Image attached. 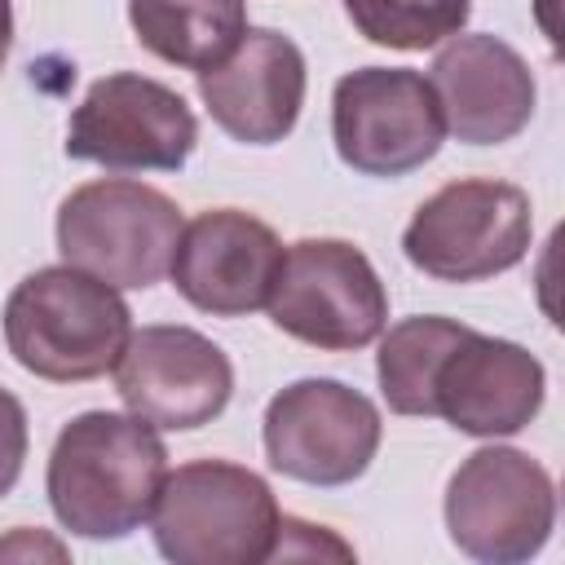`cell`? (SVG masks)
<instances>
[{"instance_id": "1", "label": "cell", "mask_w": 565, "mask_h": 565, "mask_svg": "<svg viewBox=\"0 0 565 565\" xmlns=\"http://www.w3.org/2000/svg\"><path fill=\"white\" fill-rule=\"evenodd\" d=\"M168 477V446L154 424L119 411L75 415L49 455V508L79 539H128L154 512Z\"/></svg>"}, {"instance_id": "16", "label": "cell", "mask_w": 565, "mask_h": 565, "mask_svg": "<svg viewBox=\"0 0 565 565\" xmlns=\"http://www.w3.org/2000/svg\"><path fill=\"white\" fill-rule=\"evenodd\" d=\"M141 49L181 71L221 66L247 35V0H128Z\"/></svg>"}, {"instance_id": "14", "label": "cell", "mask_w": 565, "mask_h": 565, "mask_svg": "<svg viewBox=\"0 0 565 565\" xmlns=\"http://www.w3.org/2000/svg\"><path fill=\"white\" fill-rule=\"evenodd\" d=\"M305 84L309 75L300 44L274 26H247L221 66L199 71V97L212 124L243 146L282 141L300 119Z\"/></svg>"}, {"instance_id": "7", "label": "cell", "mask_w": 565, "mask_h": 565, "mask_svg": "<svg viewBox=\"0 0 565 565\" xmlns=\"http://www.w3.org/2000/svg\"><path fill=\"white\" fill-rule=\"evenodd\" d=\"M269 322L322 353H353L388 327V291L362 247L344 238H300L282 252L269 291Z\"/></svg>"}, {"instance_id": "8", "label": "cell", "mask_w": 565, "mask_h": 565, "mask_svg": "<svg viewBox=\"0 0 565 565\" xmlns=\"http://www.w3.org/2000/svg\"><path fill=\"white\" fill-rule=\"evenodd\" d=\"M335 154L362 177H406L446 141V115L428 75L411 66H362L331 93Z\"/></svg>"}, {"instance_id": "18", "label": "cell", "mask_w": 565, "mask_h": 565, "mask_svg": "<svg viewBox=\"0 0 565 565\" xmlns=\"http://www.w3.org/2000/svg\"><path fill=\"white\" fill-rule=\"evenodd\" d=\"M358 35L384 49L419 53L463 31L472 0H344Z\"/></svg>"}, {"instance_id": "15", "label": "cell", "mask_w": 565, "mask_h": 565, "mask_svg": "<svg viewBox=\"0 0 565 565\" xmlns=\"http://www.w3.org/2000/svg\"><path fill=\"white\" fill-rule=\"evenodd\" d=\"M428 84L441 102L446 132L463 146L512 141L539 102L530 62L499 35H450L428 66Z\"/></svg>"}, {"instance_id": "9", "label": "cell", "mask_w": 565, "mask_h": 565, "mask_svg": "<svg viewBox=\"0 0 565 565\" xmlns=\"http://www.w3.org/2000/svg\"><path fill=\"white\" fill-rule=\"evenodd\" d=\"M260 437L274 472L335 490L371 468L384 424L366 393L327 375H305L269 397Z\"/></svg>"}, {"instance_id": "4", "label": "cell", "mask_w": 565, "mask_h": 565, "mask_svg": "<svg viewBox=\"0 0 565 565\" xmlns=\"http://www.w3.org/2000/svg\"><path fill=\"white\" fill-rule=\"evenodd\" d=\"M181 234V207L128 177L75 185L57 207V252L66 265L110 287H154Z\"/></svg>"}, {"instance_id": "5", "label": "cell", "mask_w": 565, "mask_h": 565, "mask_svg": "<svg viewBox=\"0 0 565 565\" xmlns=\"http://www.w3.org/2000/svg\"><path fill=\"white\" fill-rule=\"evenodd\" d=\"M534 238L530 194L512 181L463 177L424 199L402 234L406 260L437 282H481L525 260Z\"/></svg>"}, {"instance_id": "17", "label": "cell", "mask_w": 565, "mask_h": 565, "mask_svg": "<svg viewBox=\"0 0 565 565\" xmlns=\"http://www.w3.org/2000/svg\"><path fill=\"white\" fill-rule=\"evenodd\" d=\"M463 322L455 318H437V313H419V318H402L397 327L380 331V353H375V375H380V393L388 402L393 415H415L428 419V380L437 358L459 340Z\"/></svg>"}, {"instance_id": "6", "label": "cell", "mask_w": 565, "mask_h": 565, "mask_svg": "<svg viewBox=\"0 0 565 565\" xmlns=\"http://www.w3.org/2000/svg\"><path fill=\"white\" fill-rule=\"evenodd\" d=\"M450 543L481 565H521L556 530L552 472L516 446L472 450L446 486Z\"/></svg>"}, {"instance_id": "2", "label": "cell", "mask_w": 565, "mask_h": 565, "mask_svg": "<svg viewBox=\"0 0 565 565\" xmlns=\"http://www.w3.org/2000/svg\"><path fill=\"white\" fill-rule=\"evenodd\" d=\"M132 335V313L119 287L49 265L26 274L4 300V344L22 371L49 384H84L115 371Z\"/></svg>"}, {"instance_id": "10", "label": "cell", "mask_w": 565, "mask_h": 565, "mask_svg": "<svg viewBox=\"0 0 565 565\" xmlns=\"http://www.w3.org/2000/svg\"><path fill=\"white\" fill-rule=\"evenodd\" d=\"M194 146L199 119L185 97L137 71L97 79L66 124V154L106 172H177Z\"/></svg>"}, {"instance_id": "13", "label": "cell", "mask_w": 565, "mask_h": 565, "mask_svg": "<svg viewBox=\"0 0 565 565\" xmlns=\"http://www.w3.org/2000/svg\"><path fill=\"white\" fill-rule=\"evenodd\" d=\"M278 234L238 207L199 212L181 225L172 247V287L212 318H243L269 305V291L282 269Z\"/></svg>"}, {"instance_id": "11", "label": "cell", "mask_w": 565, "mask_h": 565, "mask_svg": "<svg viewBox=\"0 0 565 565\" xmlns=\"http://www.w3.org/2000/svg\"><path fill=\"white\" fill-rule=\"evenodd\" d=\"M115 388L132 415L185 433L212 424L234 393V366L221 344L194 327L154 322L128 335L115 362Z\"/></svg>"}, {"instance_id": "19", "label": "cell", "mask_w": 565, "mask_h": 565, "mask_svg": "<svg viewBox=\"0 0 565 565\" xmlns=\"http://www.w3.org/2000/svg\"><path fill=\"white\" fill-rule=\"evenodd\" d=\"M26 446H31L26 411L9 388H0V499L18 486L22 463H26Z\"/></svg>"}, {"instance_id": "12", "label": "cell", "mask_w": 565, "mask_h": 565, "mask_svg": "<svg viewBox=\"0 0 565 565\" xmlns=\"http://www.w3.org/2000/svg\"><path fill=\"white\" fill-rule=\"evenodd\" d=\"M543 393L547 371L525 344L463 327L433 366L428 415L468 437H512L543 411Z\"/></svg>"}, {"instance_id": "3", "label": "cell", "mask_w": 565, "mask_h": 565, "mask_svg": "<svg viewBox=\"0 0 565 565\" xmlns=\"http://www.w3.org/2000/svg\"><path fill=\"white\" fill-rule=\"evenodd\" d=\"M150 530L172 565H260L278 552L282 512L260 472L230 459H190L163 477Z\"/></svg>"}, {"instance_id": "20", "label": "cell", "mask_w": 565, "mask_h": 565, "mask_svg": "<svg viewBox=\"0 0 565 565\" xmlns=\"http://www.w3.org/2000/svg\"><path fill=\"white\" fill-rule=\"evenodd\" d=\"M9 44H13V4L0 0V66L9 57Z\"/></svg>"}]
</instances>
